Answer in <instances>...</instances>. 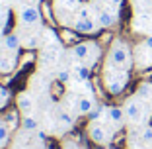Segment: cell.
Returning <instances> with one entry per match:
<instances>
[{
	"label": "cell",
	"instance_id": "1",
	"mask_svg": "<svg viewBox=\"0 0 152 149\" xmlns=\"http://www.w3.org/2000/svg\"><path fill=\"white\" fill-rule=\"evenodd\" d=\"M109 61L119 67H125V69H131V49L123 39H117L113 41L111 49H109Z\"/></svg>",
	"mask_w": 152,
	"mask_h": 149
},
{
	"label": "cell",
	"instance_id": "2",
	"mask_svg": "<svg viewBox=\"0 0 152 149\" xmlns=\"http://www.w3.org/2000/svg\"><path fill=\"white\" fill-rule=\"evenodd\" d=\"M18 22L23 24V26H35V24L41 22V14L39 8L35 4H18Z\"/></svg>",
	"mask_w": 152,
	"mask_h": 149
},
{
	"label": "cell",
	"instance_id": "3",
	"mask_svg": "<svg viewBox=\"0 0 152 149\" xmlns=\"http://www.w3.org/2000/svg\"><path fill=\"white\" fill-rule=\"evenodd\" d=\"M88 136H90V139L94 141V143L105 145V143H109V139H111V131L103 126V124H99V122H90Z\"/></svg>",
	"mask_w": 152,
	"mask_h": 149
},
{
	"label": "cell",
	"instance_id": "4",
	"mask_svg": "<svg viewBox=\"0 0 152 149\" xmlns=\"http://www.w3.org/2000/svg\"><path fill=\"white\" fill-rule=\"evenodd\" d=\"M123 110H125V118L131 120V122H139L140 118H142V104H140L137 98L127 100V104H125Z\"/></svg>",
	"mask_w": 152,
	"mask_h": 149
},
{
	"label": "cell",
	"instance_id": "5",
	"mask_svg": "<svg viewBox=\"0 0 152 149\" xmlns=\"http://www.w3.org/2000/svg\"><path fill=\"white\" fill-rule=\"evenodd\" d=\"M16 53H12V51L8 49H0V73H12L14 69H16Z\"/></svg>",
	"mask_w": 152,
	"mask_h": 149
},
{
	"label": "cell",
	"instance_id": "6",
	"mask_svg": "<svg viewBox=\"0 0 152 149\" xmlns=\"http://www.w3.org/2000/svg\"><path fill=\"white\" fill-rule=\"evenodd\" d=\"M72 27H74L76 33H96V30H98V26H96V22L92 18H78L74 24H72Z\"/></svg>",
	"mask_w": 152,
	"mask_h": 149
},
{
	"label": "cell",
	"instance_id": "7",
	"mask_svg": "<svg viewBox=\"0 0 152 149\" xmlns=\"http://www.w3.org/2000/svg\"><path fill=\"white\" fill-rule=\"evenodd\" d=\"M2 47L8 51H12V53H18L20 47H22V39H20L18 33H6L4 37H2Z\"/></svg>",
	"mask_w": 152,
	"mask_h": 149
},
{
	"label": "cell",
	"instance_id": "8",
	"mask_svg": "<svg viewBox=\"0 0 152 149\" xmlns=\"http://www.w3.org/2000/svg\"><path fill=\"white\" fill-rule=\"evenodd\" d=\"M107 120L115 126H121L123 120H125V110L121 108V106H109L107 108Z\"/></svg>",
	"mask_w": 152,
	"mask_h": 149
},
{
	"label": "cell",
	"instance_id": "9",
	"mask_svg": "<svg viewBox=\"0 0 152 149\" xmlns=\"http://www.w3.org/2000/svg\"><path fill=\"white\" fill-rule=\"evenodd\" d=\"M125 88H127V81H105V90H107V94H111V96L123 94Z\"/></svg>",
	"mask_w": 152,
	"mask_h": 149
},
{
	"label": "cell",
	"instance_id": "10",
	"mask_svg": "<svg viewBox=\"0 0 152 149\" xmlns=\"http://www.w3.org/2000/svg\"><path fill=\"white\" fill-rule=\"evenodd\" d=\"M18 110L22 114H26V116H29L33 110V102H31V96L27 94V92H22V94L18 96Z\"/></svg>",
	"mask_w": 152,
	"mask_h": 149
},
{
	"label": "cell",
	"instance_id": "11",
	"mask_svg": "<svg viewBox=\"0 0 152 149\" xmlns=\"http://www.w3.org/2000/svg\"><path fill=\"white\" fill-rule=\"evenodd\" d=\"M113 24H115V16H113L111 12L102 10V12L98 14V26H102V27H111Z\"/></svg>",
	"mask_w": 152,
	"mask_h": 149
},
{
	"label": "cell",
	"instance_id": "12",
	"mask_svg": "<svg viewBox=\"0 0 152 149\" xmlns=\"http://www.w3.org/2000/svg\"><path fill=\"white\" fill-rule=\"evenodd\" d=\"M137 98L139 100L152 98V82H140L139 88H137Z\"/></svg>",
	"mask_w": 152,
	"mask_h": 149
},
{
	"label": "cell",
	"instance_id": "13",
	"mask_svg": "<svg viewBox=\"0 0 152 149\" xmlns=\"http://www.w3.org/2000/svg\"><path fill=\"white\" fill-rule=\"evenodd\" d=\"M94 110V100L92 98H80L78 100V112L80 114H90Z\"/></svg>",
	"mask_w": 152,
	"mask_h": 149
},
{
	"label": "cell",
	"instance_id": "14",
	"mask_svg": "<svg viewBox=\"0 0 152 149\" xmlns=\"http://www.w3.org/2000/svg\"><path fill=\"white\" fill-rule=\"evenodd\" d=\"M74 71H76L78 81H84V82L90 81V67H88V65H76Z\"/></svg>",
	"mask_w": 152,
	"mask_h": 149
},
{
	"label": "cell",
	"instance_id": "15",
	"mask_svg": "<svg viewBox=\"0 0 152 149\" xmlns=\"http://www.w3.org/2000/svg\"><path fill=\"white\" fill-rule=\"evenodd\" d=\"M22 128L26 131H35L37 130V120L31 118V116H26V118H23V122H22Z\"/></svg>",
	"mask_w": 152,
	"mask_h": 149
},
{
	"label": "cell",
	"instance_id": "16",
	"mask_svg": "<svg viewBox=\"0 0 152 149\" xmlns=\"http://www.w3.org/2000/svg\"><path fill=\"white\" fill-rule=\"evenodd\" d=\"M10 102V90L6 88V86L0 85V110L6 108V104Z\"/></svg>",
	"mask_w": 152,
	"mask_h": 149
},
{
	"label": "cell",
	"instance_id": "17",
	"mask_svg": "<svg viewBox=\"0 0 152 149\" xmlns=\"http://www.w3.org/2000/svg\"><path fill=\"white\" fill-rule=\"evenodd\" d=\"M140 139H142L144 145H150V143H152V126H148V128H144V130H142V133H140Z\"/></svg>",
	"mask_w": 152,
	"mask_h": 149
},
{
	"label": "cell",
	"instance_id": "18",
	"mask_svg": "<svg viewBox=\"0 0 152 149\" xmlns=\"http://www.w3.org/2000/svg\"><path fill=\"white\" fill-rule=\"evenodd\" d=\"M6 141H8V126L0 122V145H4Z\"/></svg>",
	"mask_w": 152,
	"mask_h": 149
},
{
	"label": "cell",
	"instance_id": "19",
	"mask_svg": "<svg viewBox=\"0 0 152 149\" xmlns=\"http://www.w3.org/2000/svg\"><path fill=\"white\" fill-rule=\"evenodd\" d=\"M102 110H103V106H98V108L94 106V110H92V112L88 114V116H90V120H92V122H98V120H99V116H102Z\"/></svg>",
	"mask_w": 152,
	"mask_h": 149
},
{
	"label": "cell",
	"instance_id": "20",
	"mask_svg": "<svg viewBox=\"0 0 152 149\" xmlns=\"http://www.w3.org/2000/svg\"><path fill=\"white\" fill-rule=\"evenodd\" d=\"M58 118H61V122L63 124H66V126H72V116L68 112H61L58 114Z\"/></svg>",
	"mask_w": 152,
	"mask_h": 149
},
{
	"label": "cell",
	"instance_id": "21",
	"mask_svg": "<svg viewBox=\"0 0 152 149\" xmlns=\"http://www.w3.org/2000/svg\"><path fill=\"white\" fill-rule=\"evenodd\" d=\"M57 79H58V81H61V82H66L68 79H70V71H66V69H63V71H58Z\"/></svg>",
	"mask_w": 152,
	"mask_h": 149
},
{
	"label": "cell",
	"instance_id": "22",
	"mask_svg": "<svg viewBox=\"0 0 152 149\" xmlns=\"http://www.w3.org/2000/svg\"><path fill=\"white\" fill-rule=\"evenodd\" d=\"M78 18H90V12H88V8H80V12H78Z\"/></svg>",
	"mask_w": 152,
	"mask_h": 149
},
{
	"label": "cell",
	"instance_id": "23",
	"mask_svg": "<svg viewBox=\"0 0 152 149\" xmlns=\"http://www.w3.org/2000/svg\"><path fill=\"white\" fill-rule=\"evenodd\" d=\"M144 47H148V49L152 51V36H148L146 39H144Z\"/></svg>",
	"mask_w": 152,
	"mask_h": 149
},
{
	"label": "cell",
	"instance_id": "24",
	"mask_svg": "<svg viewBox=\"0 0 152 149\" xmlns=\"http://www.w3.org/2000/svg\"><path fill=\"white\" fill-rule=\"evenodd\" d=\"M109 2H111L113 6H121V4H123V0H109Z\"/></svg>",
	"mask_w": 152,
	"mask_h": 149
},
{
	"label": "cell",
	"instance_id": "25",
	"mask_svg": "<svg viewBox=\"0 0 152 149\" xmlns=\"http://www.w3.org/2000/svg\"><path fill=\"white\" fill-rule=\"evenodd\" d=\"M4 37V24H0V39Z\"/></svg>",
	"mask_w": 152,
	"mask_h": 149
},
{
	"label": "cell",
	"instance_id": "26",
	"mask_svg": "<svg viewBox=\"0 0 152 149\" xmlns=\"http://www.w3.org/2000/svg\"><path fill=\"white\" fill-rule=\"evenodd\" d=\"M64 149H74V145H72V143H68V145H64Z\"/></svg>",
	"mask_w": 152,
	"mask_h": 149
},
{
	"label": "cell",
	"instance_id": "27",
	"mask_svg": "<svg viewBox=\"0 0 152 149\" xmlns=\"http://www.w3.org/2000/svg\"><path fill=\"white\" fill-rule=\"evenodd\" d=\"M148 126H152V118H150V122H148Z\"/></svg>",
	"mask_w": 152,
	"mask_h": 149
}]
</instances>
